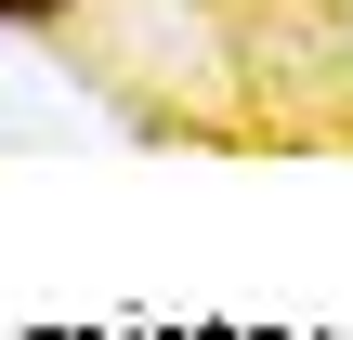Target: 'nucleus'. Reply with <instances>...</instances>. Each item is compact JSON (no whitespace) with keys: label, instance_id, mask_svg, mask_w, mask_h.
Segmentation results:
<instances>
[{"label":"nucleus","instance_id":"obj_1","mask_svg":"<svg viewBox=\"0 0 353 340\" xmlns=\"http://www.w3.org/2000/svg\"><path fill=\"white\" fill-rule=\"evenodd\" d=\"M52 13H65V0H0V26H52Z\"/></svg>","mask_w":353,"mask_h":340}]
</instances>
